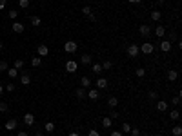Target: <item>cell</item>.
<instances>
[{
  "mask_svg": "<svg viewBox=\"0 0 182 136\" xmlns=\"http://www.w3.org/2000/svg\"><path fill=\"white\" fill-rule=\"evenodd\" d=\"M127 56H131V58H137L140 55V47H139V44H129L127 46Z\"/></svg>",
  "mask_w": 182,
  "mask_h": 136,
  "instance_id": "obj_1",
  "label": "cell"
},
{
  "mask_svg": "<svg viewBox=\"0 0 182 136\" xmlns=\"http://www.w3.org/2000/svg\"><path fill=\"white\" fill-rule=\"evenodd\" d=\"M77 49H78V46H77V42H75V40H67L66 44H64V51L69 53V55H73V53H75Z\"/></svg>",
  "mask_w": 182,
  "mask_h": 136,
  "instance_id": "obj_2",
  "label": "cell"
},
{
  "mask_svg": "<svg viewBox=\"0 0 182 136\" xmlns=\"http://www.w3.org/2000/svg\"><path fill=\"white\" fill-rule=\"evenodd\" d=\"M140 47V53H144V55H151V53L155 51V46L151 42H144L142 46H139Z\"/></svg>",
  "mask_w": 182,
  "mask_h": 136,
  "instance_id": "obj_3",
  "label": "cell"
},
{
  "mask_svg": "<svg viewBox=\"0 0 182 136\" xmlns=\"http://www.w3.org/2000/svg\"><path fill=\"white\" fill-rule=\"evenodd\" d=\"M77 69H78V64H77L75 60H67L66 62V71L67 73H71V75H73V73H77Z\"/></svg>",
  "mask_w": 182,
  "mask_h": 136,
  "instance_id": "obj_4",
  "label": "cell"
},
{
  "mask_svg": "<svg viewBox=\"0 0 182 136\" xmlns=\"http://www.w3.org/2000/svg\"><path fill=\"white\" fill-rule=\"evenodd\" d=\"M37 55H40V58L42 56H47L49 55V47L46 46V44H40V46L37 47Z\"/></svg>",
  "mask_w": 182,
  "mask_h": 136,
  "instance_id": "obj_5",
  "label": "cell"
},
{
  "mask_svg": "<svg viewBox=\"0 0 182 136\" xmlns=\"http://www.w3.org/2000/svg\"><path fill=\"white\" fill-rule=\"evenodd\" d=\"M139 33H140V35L144 36V38H147V36L151 35V27H149V26H146V24H142V26L139 27Z\"/></svg>",
  "mask_w": 182,
  "mask_h": 136,
  "instance_id": "obj_6",
  "label": "cell"
},
{
  "mask_svg": "<svg viewBox=\"0 0 182 136\" xmlns=\"http://www.w3.org/2000/svg\"><path fill=\"white\" fill-rule=\"evenodd\" d=\"M95 85H97V89H98V91H100V89H106V87H107V80H106V78H102V76H98L97 82H95Z\"/></svg>",
  "mask_w": 182,
  "mask_h": 136,
  "instance_id": "obj_7",
  "label": "cell"
},
{
  "mask_svg": "<svg viewBox=\"0 0 182 136\" xmlns=\"http://www.w3.org/2000/svg\"><path fill=\"white\" fill-rule=\"evenodd\" d=\"M157 111H160V113H166V111H168V102L157 100Z\"/></svg>",
  "mask_w": 182,
  "mask_h": 136,
  "instance_id": "obj_8",
  "label": "cell"
},
{
  "mask_svg": "<svg viewBox=\"0 0 182 136\" xmlns=\"http://www.w3.org/2000/svg\"><path fill=\"white\" fill-rule=\"evenodd\" d=\"M87 98H89V100H98V98H100V93H98L97 87H95V89H89V91H87Z\"/></svg>",
  "mask_w": 182,
  "mask_h": 136,
  "instance_id": "obj_9",
  "label": "cell"
},
{
  "mask_svg": "<svg viewBox=\"0 0 182 136\" xmlns=\"http://www.w3.org/2000/svg\"><path fill=\"white\" fill-rule=\"evenodd\" d=\"M4 129H6V131H15V129H17V120H15V118L7 120L6 125H4Z\"/></svg>",
  "mask_w": 182,
  "mask_h": 136,
  "instance_id": "obj_10",
  "label": "cell"
},
{
  "mask_svg": "<svg viewBox=\"0 0 182 136\" xmlns=\"http://www.w3.org/2000/svg\"><path fill=\"white\" fill-rule=\"evenodd\" d=\"M24 123H26V125H33V123H35V116H33V113H26V114H24Z\"/></svg>",
  "mask_w": 182,
  "mask_h": 136,
  "instance_id": "obj_11",
  "label": "cell"
},
{
  "mask_svg": "<svg viewBox=\"0 0 182 136\" xmlns=\"http://www.w3.org/2000/svg\"><path fill=\"white\" fill-rule=\"evenodd\" d=\"M75 94H77V98H78V100H84L86 96H87V91L84 89V87H78V89L75 91Z\"/></svg>",
  "mask_w": 182,
  "mask_h": 136,
  "instance_id": "obj_12",
  "label": "cell"
},
{
  "mask_svg": "<svg viewBox=\"0 0 182 136\" xmlns=\"http://www.w3.org/2000/svg\"><path fill=\"white\" fill-rule=\"evenodd\" d=\"M13 31L15 33H24V29H26V27H24V24L22 22H13Z\"/></svg>",
  "mask_w": 182,
  "mask_h": 136,
  "instance_id": "obj_13",
  "label": "cell"
},
{
  "mask_svg": "<svg viewBox=\"0 0 182 136\" xmlns=\"http://www.w3.org/2000/svg\"><path fill=\"white\" fill-rule=\"evenodd\" d=\"M80 64H82V65H91V64H93L91 55H82V56H80Z\"/></svg>",
  "mask_w": 182,
  "mask_h": 136,
  "instance_id": "obj_14",
  "label": "cell"
},
{
  "mask_svg": "<svg viewBox=\"0 0 182 136\" xmlns=\"http://www.w3.org/2000/svg\"><path fill=\"white\" fill-rule=\"evenodd\" d=\"M171 49V42L169 40H162V44H160V51L162 53H168Z\"/></svg>",
  "mask_w": 182,
  "mask_h": 136,
  "instance_id": "obj_15",
  "label": "cell"
},
{
  "mask_svg": "<svg viewBox=\"0 0 182 136\" xmlns=\"http://www.w3.org/2000/svg\"><path fill=\"white\" fill-rule=\"evenodd\" d=\"M155 35L159 36V38H162V36L166 35V27H164V26H157V27H155Z\"/></svg>",
  "mask_w": 182,
  "mask_h": 136,
  "instance_id": "obj_16",
  "label": "cell"
},
{
  "mask_svg": "<svg viewBox=\"0 0 182 136\" xmlns=\"http://www.w3.org/2000/svg\"><path fill=\"white\" fill-rule=\"evenodd\" d=\"M107 105H109L111 109H115L117 105H119V98H115V96H109V98H107Z\"/></svg>",
  "mask_w": 182,
  "mask_h": 136,
  "instance_id": "obj_17",
  "label": "cell"
},
{
  "mask_svg": "<svg viewBox=\"0 0 182 136\" xmlns=\"http://www.w3.org/2000/svg\"><path fill=\"white\" fill-rule=\"evenodd\" d=\"M7 76H9V78H17V76H18V69H15V67H7Z\"/></svg>",
  "mask_w": 182,
  "mask_h": 136,
  "instance_id": "obj_18",
  "label": "cell"
},
{
  "mask_svg": "<svg viewBox=\"0 0 182 136\" xmlns=\"http://www.w3.org/2000/svg\"><path fill=\"white\" fill-rule=\"evenodd\" d=\"M89 85H91V80L87 78V76H82V80H80V87H84V89H89Z\"/></svg>",
  "mask_w": 182,
  "mask_h": 136,
  "instance_id": "obj_19",
  "label": "cell"
},
{
  "mask_svg": "<svg viewBox=\"0 0 182 136\" xmlns=\"http://www.w3.org/2000/svg\"><path fill=\"white\" fill-rule=\"evenodd\" d=\"M91 71L95 73V75H100V73L104 71L102 69V64H91Z\"/></svg>",
  "mask_w": 182,
  "mask_h": 136,
  "instance_id": "obj_20",
  "label": "cell"
},
{
  "mask_svg": "<svg viewBox=\"0 0 182 136\" xmlns=\"http://www.w3.org/2000/svg\"><path fill=\"white\" fill-rule=\"evenodd\" d=\"M160 17H162V13L159 11V9L151 11V20H153V22H159V20H160Z\"/></svg>",
  "mask_w": 182,
  "mask_h": 136,
  "instance_id": "obj_21",
  "label": "cell"
},
{
  "mask_svg": "<svg viewBox=\"0 0 182 136\" xmlns=\"http://www.w3.org/2000/svg\"><path fill=\"white\" fill-rule=\"evenodd\" d=\"M113 125V120L109 118V116H106V118H102V127H106V129H109Z\"/></svg>",
  "mask_w": 182,
  "mask_h": 136,
  "instance_id": "obj_22",
  "label": "cell"
},
{
  "mask_svg": "<svg viewBox=\"0 0 182 136\" xmlns=\"http://www.w3.org/2000/svg\"><path fill=\"white\" fill-rule=\"evenodd\" d=\"M177 78H179V73H177L175 69H171V71L168 73V80H169V82H175Z\"/></svg>",
  "mask_w": 182,
  "mask_h": 136,
  "instance_id": "obj_23",
  "label": "cell"
},
{
  "mask_svg": "<svg viewBox=\"0 0 182 136\" xmlns=\"http://www.w3.org/2000/svg\"><path fill=\"white\" fill-rule=\"evenodd\" d=\"M20 84L22 85H29V84H31V76H29V75H22L20 76Z\"/></svg>",
  "mask_w": 182,
  "mask_h": 136,
  "instance_id": "obj_24",
  "label": "cell"
},
{
  "mask_svg": "<svg viewBox=\"0 0 182 136\" xmlns=\"http://www.w3.org/2000/svg\"><path fill=\"white\" fill-rule=\"evenodd\" d=\"M171 133H173V136H182V125H175V127H171Z\"/></svg>",
  "mask_w": 182,
  "mask_h": 136,
  "instance_id": "obj_25",
  "label": "cell"
},
{
  "mask_svg": "<svg viewBox=\"0 0 182 136\" xmlns=\"http://www.w3.org/2000/svg\"><path fill=\"white\" fill-rule=\"evenodd\" d=\"M40 64H42L40 56H35V58H31V65H33V67H40Z\"/></svg>",
  "mask_w": 182,
  "mask_h": 136,
  "instance_id": "obj_26",
  "label": "cell"
},
{
  "mask_svg": "<svg viewBox=\"0 0 182 136\" xmlns=\"http://www.w3.org/2000/svg\"><path fill=\"white\" fill-rule=\"evenodd\" d=\"M44 129H46V133H53V131H55V123H53V122H47L46 125H44Z\"/></svg>",
  "mask_w": 182,
  "mask_h": 136,
  "instance_id": "obj_27",
  "label": "cell"
},
{
  "mask_svg": "<svg viewBox=\"0 0 182 136\" xmlns=\"http://www.w3.org/2000/svg\"><path fill=\"white\" fill-rule=\"evenodd\" d=\"M169 118H171V120H179V118H180L179 109H173V111H171V113H169Z\"/></svg>",
  "mask_w": 182,
  "mask_h": 136,
  "instance_id": "obj_28",
  "label": "cell"
},
{
  "mask_svg": "<svg viewBox=\"0 0 182 136\" xmlns=\"http://www.w3.org/2000/svg\"><path fill=\"white\" fill-rule=\"evenodd\" d=\"M31 26H35V27L40 26V17H31Z\"/></svg>",
  "mask_w": 182,
  "mask_h": 136,
  "instance_id": "obj_29",
  "label": "cell"
},
{
  "mask_svg": "<svg viewBox=\"0 0 182 136\" xmlns=\"http://www.w3.org/2000/svg\"><path fill=\"white\" fill-rule=\"evenodd\" d=\"M15 69H22V67H24V60H20V58H18V60H15Z\"/></svg>",
  "mask_w": 182,
  "mask_h": 136,
  "instance_id": "obj_30",
  "label": "cell"
},
{
  "mask_svg": "<svg viewBox=\"0 0 182 136\" xmlns=\"http://www.w3.org/2000/svg\"><path fill=\"white\" fill-rule=\"evenodd\" d=\"M18 6H20L22 9H27L29 7V0H18Z\"/></svg>",
  "mask_w": 182,
  "mask_h": 136,
  "instance_id": "obj_31",
  "label": "cell"
},
{
  "mask_svg": "<svg viewBox=\"0 0 182 136\" xmlns=\"http://www.w3.org/2000/svg\"><path fill=\"white\" fill-rule=\"evenodd\" d=\"M135 75L139 76V78H144V75H146V69H142V67H139V69L135 71Z\"/></svg>",
  "mask_w": 182,
  "mask_h": 136,
  "instance_id": "obj_32",
  "label": "cell"
},
{
  "mask_svg": "<svg viewBox=\"0 0 182 136\" xmlns=\"http://www.w3.org/2000/svg\"><path fill=\"white\" fill-rule=\"evenodd\" d=\"M129 131H131V125L129 123H127V122H124V123H122V133H129Z\"/></svg>",
  "mask_w": 182,
  "mask_h": 136,
  "instance_id": "obj_33",
  "label": "cell"
},
{
  "mask_svg": "<svg viewBox=\"0 0 182 136\" xmlns=\"http://www.w3.org/2000/svg\"><path fill=\"white\" fill-rule=\"evenodd\" d=\"M129 134H131V136H140V129H139V127H131Z\"/></svg>",
  "mask_w": 182,
  "mask_h": 136,
  "instance_id": "obj_34",
  "label": "cell"
},
{
  "mask_svg": "<svg viewBox=\"0 0 182 136\" xmlns=\"http://www.w3.org/2000/svg\"><path fill=\"white\" fill-rule=\"evenodd\" d=\"M7 15H9V18H11V20H15V18L18 17V11H17V9H11V11H9Z\"/></svg>",
  "mask_w": 182,
  "mask_h": 136,
  "instance_id": "obj_35",
  "label": "cell"
},
{
  "mask_svg": "<svg viewBox=\"0 0 182 136\" xmlns=\"http://www.w3.org/2000/svg\"><path fill=\"white\" fill-rule=\"evenodd\" d=\"M7 109H9V105L6 104V102H0V113H6Z\"/></svg>",
  "mask_w": 182,
  "mask_h": 136,
  "instance_id": "obj_36",
  "label": "cell"
},
{
  "mask_svg": "<svg viewBox=\"0 0 182 136\" xmlns=\"http://www.w3.org/2000/svg\"><path fill=\"white\" fill-rule=\"evenodd\" d=\"M2 71H7V62L6 60H0V73Z\"/></svg>",
  "mask_w": 182,
  "mask_h": 136,
  "instance_id": "obj_37",
  "label": "cell"
},
{
  "mask_svg": "<svg viewBox=\"0 0 182 136\" xmlns=\"http://www.w3.org/2000/svg\"><path fill=\"white\" fill-rule=\"evenodd\" d=\"M147 98H149V100H157V98H159V94H157L155 91H149V93H147Z\"/></svg>",
  "mask_w": 182,
  "mask_h": 136,
  "instance_id": "obj_38",
  "label": "cell"
},
{
  "mask_svg": "<svg viewBox=\"0 0 182 136\" xmlns=\"http://www.w3.org/2000/svg\"><path fill=\"white\" fill-rule=\"evenodd\" d=\"M111 67H113V64H111L109 60H106L104 64H102V69H104V71H106V69H111Z\"/></svg>",
  "mask_w": 182,
  "mask_h": 136,
  "instance_id": "obj_39",
  "label": "cell"
},
{
  "mask_svg": "<svg viewBox=\"0 0 182 136\" xmlns=\"http://www.w3.org/2000/svg\"><path fill=\"white\" fill-rule=\"evenodd\" d=\"M91 11H93V9H91L89 6H84V7H82V13H84L86 17H87V15H91Z\"/></svg>",
  "mask_w": 182,
  "mask_h": 136,
  "instance_id": "obj_40",
  "label": "cell"
},
{
  "mask_svg": "<svg viewBox=\"0 0 182 136\" xmlns=\"http://www.w3.org/2000/svg\"><path fill=\"white\" fill-rule=\"evenodd\" d=\"M4 89H6V91H9V93H13V91H15V84H7L6 87H4Z\"/></svg>",
  "mask_w": 182,
  "mask_h": 136,
  "instance_id": "obj_41",
  "label": "cell"
},
{
  "mask_svg": "<svg viewBox=\"0 0 182 136\" xmlns=\"http://www.w3.org/2000/svg\"><path fill=\"white\" fill-rule=\"evenodd\" d=\"M87 136H100V133H98L97 129H91L89 133H87Z\"/></svg>",
  "mask_w": 182,
  "mask_h": 136,
  "instance_id": "obj_42",
  "label": "cell"
},
{
  "mask_svg": "<svg viewBox=\"0 0 182 136\" xmlns=\"http://www.w3.org/2000/svg\"><path fill=\"white\" fill-rule=\"evenodd\" d=\"M109 118H111V120H117V118H119V113H115V111L109 113Z\"/></svg>",
  "mask_w": 182,
  "mask_h": 136,
  "instance_id": "obj_43",
  "label": "cell"
},
{
  "mask_svg": "<svg viewBox=\"0 0 182 136\" xmlns=\"http://www.w3.org/2000/svg\"><path fill=\"white\" fill-rule=\"evenodd\" d=\"M173 104H175V105H180V96H179V94L173 98Z\"/></svg>",
  "mask_w": 182,
  "mask_h": 136,
  "instance_id": "obj_44",
  "label": "cell"
},
{
  "mask_svg": "<svg viewBox=\"0 0 182 136\" xmlns=\"http://www.w3.org/2000/svg\"><path fill=\"white\" fill-rule=\"evenodd\" d=\"M87 18H89V22H97V17H95V15H87Z\"/></svg>",
  "mask_w": 182,
  "mask_h": 136,
  "instance_id": "obj_45",
  "label": "cell"
},
{
  "mask_svg": "<svg viewBox=\"0 0 182 136\" xmlns=\"http://www.w3.org/2000/svg\"><path fill=\"white\" fill-rule=\"evenodd\" d=\"M6 4H7V0H0V9L6 7Z\"/></svg>",
  "mask_w": 182,
  "mask_h": 136,
  "instance_id": "obj_46",
  "label": "cell"
},
{
  "mask_svg": "<svg viewBox=\"0 0 182 136\" xmlns=\"http://www.w3.org/2000/svg\"><path fill=\"white\" fill-rule=\"evenodd\" d=\"M109 136H122V133H120V131H113Z\"/></svg>",
  "mask_w": 182,
  "mask_h": 136,
  "instance_id": "obj_47",
  "label": "cell"
},
{
  "mask_svg": "<svg viewBox=\"0 0 182 136\" xmlns=\"http://www.w3.org/2000/svg\"><path fill=\"white\" fill-rule=\"evenodd\" d=\"M129 4H142V0H127Z\"/></svg>",
  "mask_w": 182,
  "mask_h": 136,
  "instance_id": "obj_48",
  "label": "cell"
},
{
  "mask_svg": "<svg viewBox=\"0 0 182 136\" xmlns=\"http://www.w3.org/2000/svg\"><path fill=\"white\" fill-rule=\"evenodd\" d=\"M17 136H27V133H26V131H20V133H18Z\"/></svg>",
  "mask_w": 182,
  "mask_h": 136,
  "instance_id": "obj_49",
  "label": "cell"
},
{
  "mask_svg": "<svg viewBox=\"0 0 182 136\" xmlns=\"http://www.w3.org/2000/svg\"><path fill=\"white\" fill-rule=\"evenodd\" d=\"M67 136H80V134H78V133H75V131H73V133H69Z\"/></svg>",
  "mask_w": 182,
  "mask_h": 136,
  "instance_id": "obj_50",
  "label": "cell"
},
{
  "mask_svg": "<svg viewBox=\"0 0 182 136\" xmlns=\"http://www.w3.org/2000/svg\"><path fill=\"white\" fill-rule=\"evenodd\" d=\"M37 136H44V133H40V131H38V133H37Z\"/></svg>",
  "mask_w": 182,
  "mask_h": 136,
  "instance_id": "obj_51",
  "label": "cell"
},
{
  "mask_svg": "<svg viewBox=\"0 0 182 136\" xmlns=\"http://www.w3.org/2000/svg\"><path fill=\"white\" fill-rule=\"evenodd\" d=\"M2 49H4V44H2V42H0V51H2Z\"/></svg>",
  "mask_w": 182,
  "mask_h": 136,
  "instance_id": "obj_52",
  "label": "cell"
},
{
  "mask_svg": "<svg viewBox=\"0 0 182 136\" xmlns=\"http://www.w3.org/2000/svg\"><path fill=\"white\" fill-rule=\"evenodd\" d=\"M2 93H4V87H2V85H0V94H2Z\"/></svg>",
  "mask_w": 182,
  "mask_h": 136,
  "instance_id": "obj_53",
  "label": "cell"
},
{
  "mask_svg": "<svg viewBox=\"0 0 182 136\" xmlns=\"http://www.w3.org/2000/svg\"><path fill=\"white\" fill-rule=\"evenodd\" d=\"M140 136H149V134H147V133H144V134H142V133H140Z\"/></svg>",
  "mask_w": 182,
  "mask_h": 136,
  "instance_id": "obj_54",
  "label": "cell"
},
{
  "mask_svg": "<svg viewBox=\"0 0 182 136\" xmlns=\"http://www.w3.org/2000/svg\"><path fill=\"white\" fill-rule=\"evenodd\" d=\"M157 136H162V134H160V133H159V134H157Z\"/></svg>",
  "mask_w": 182,
  "mask_h": 136,
  "instance_id": "obj_55",
  "label": "cell"
}]
</instances>
